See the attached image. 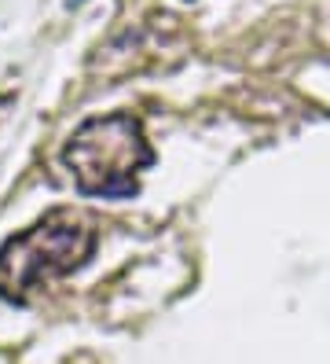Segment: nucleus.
Segmentation results:
<instances>
[{
  "instance_id": "1",
  "label": "nucleus",
  "mask_w": 330,
  "mask_h": 364,
  "mask_svg": "<svg viewBox=\"0 0 330 364\" xmlns=\"http://www.w3.org/2000/svg\"><path fill=\"white\" fill-rule=\"evenodd\" d=\"M154 162L143 122L128 111L81 122L62 144V166L81 196L128 199L140 191V173Z\"/></svg>"
},
{
  "instance_id": "2",
  "label": "nucleus",
  "mask_w": 330,
  "mask_h": 364,
  "mask_svg": "<svg viewBox=\"0 0 330 364\" xmlns=\"http://www.w3.org/2000/svg\"><path fill=\"white\" fill-rule=\"evenodd\" d=\"M96 228L81 213L55 210L0 247V298L26 302L30 294L88 265Z\"/></svg>"
},
{
  "instance_id": "3",
  "label": "nucleus",
  "mask_w": 330,
  "mask_h": 364,
  "mask_svg": "<svg viewBox=\"0 0 330 364\" xmlns=\"http://www.w3.org/2000/svg\"><path fill=\"white\" fill-rule=\"evenodd\" d=\"M74 4H84V0H70V8H74Z\"/></svg>"
}]
</instances>
